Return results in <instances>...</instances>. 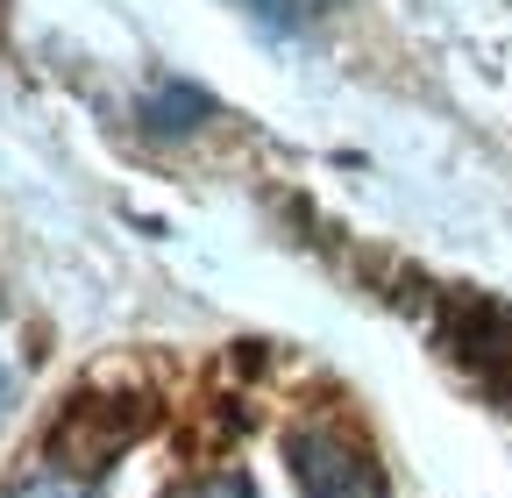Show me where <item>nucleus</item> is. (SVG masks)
Instances as JSON below:
<instances>
[{
  "label": "nucleus",
  "instance_id": "nucleus-1",
  "mask_svg": "<svg viewBox=\"0 0 512 498\" xmlns=\"http://www.w3.org/2000/svg\"><path fill=\"white\" fill-rule=\"evenodd\" d=\"M292 477L306 498H392L363 449H349L335 427H299L292 434Z\"/></svg>",
  "mask_w": 512,
  "mask_h": 498
},
{
  "label": "nucleus",
  "instance_id": "nucleus-3",
  "mask_svg": "<svg viewBox=\"0 0 512 498\" xmlns=\"http://www.w3.org/2000/svg\"><path fill=\"white\" fill-rule=\"evenodd\" d=\"M242 8L264 22V29H278V36H292V29H299V8H292V0H242Z\"/></svg>",
  "mask_w": 512,
  "mask_h": 498
},
{
  "label": "nucleus",
  "instance_id": "nucleus-2",
  "mask_svg": "<svg viewBox=\"0 0 512 498\" xmlns=\"http://www.w3.org/2000/svg\"><path fill=\"white\" fill-rule=\"evenodd\" d=\"M178 498H256V491H249V477H242V470H221V477H200V484L178 491Z\"/></svg>",
  "mask_w": 512,
  "mask_h": 498
}]
</instances>
